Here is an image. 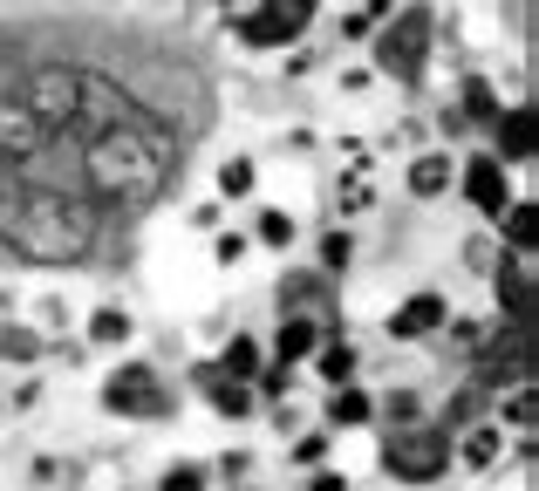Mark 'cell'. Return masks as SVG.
Wrapping results in <instances>:
<instances>
[{"label": "cell", "instance_id": "28", "mask_svg": "<svg viewBox=\"0 0 539 491\" xmlns=\"http://www.w3.org/2000/svg\"><path fill=\"white\" fill-rule=\"evenodd\" d=\"M348 260H355V239H348V232L335 226V232H328V239H321V266L335 273V266H348Z\"/></svg>", "mask_w": 539, "mask_h": 491}, {"label": "cell", "instance_id": "30", "mask_svg": "<svg viewBox=\"0 0 539 491\" xmlns=\"http://www.w3.org/2000/svg\"><path fill=\"white\" fill-rule=\"evenodd\" d=\"M505 423H519V430H533V389L519 382L512 396H505Z\"/></svg>", "mask_w": 539, "mask_h": 491}, {"label": "cell", "instance_id": "7", "mask_svg": "<svg viewBox=\"0 0 539 491\" xmlns=\"http://www.w3.org/2000/svg\"><path fill=\"white\" fill-rule=\"evenodd\" d=\"M41 137H48V130H41L35 116L21 110L14 96H0V171H7V164H28V157L41 151Z\"/></svg>", "mask_w": 539, "mask_h": 491}, {"label": "cell", "instance_id": "13", "mask_svg": "<svg viewBox=\"0 0 539 491\" xmlns=\"http://www.w3.org/2000/svg\"><path fill=\"white\" fill-rule=\"evenodd\" d=\"M499 219H505V246L526 260V253H533V239H539V205H533V198H512Z\"/></svg>", "mask_w": 539, "mask_h": 491}, {"label": "cell", "instance_id": "31", "mask_svg": "<svg viewBox=\"0 0 539 491\" xmlns=\"http://www.w3.org/2000/svg\"><path fill=\"white\" fill-rule=\"evenodd\" d=\"M389 423H396V430H410V423H417V396H410V389H396V396H389Z\"/></svg>", "mask_w": 539, "mask_h": 491}, {"label": "cell", "instance_id": "23", "mask_svg": "<svg viewBox=\"0 0 539 491\" xmlns=\"http://www.w3.org/2000/svg\"><path fill=\"white\" fill-rule=\"evenodd\" d=\"M464 123H471V116H478V123H492V116H499V96H492V82H464Z\"/></svg>", "mask_w": 539, "mask_h": 491}, {"label": "cell", "instance_id": "22", "mask_svg": "<svg viewBox=\"0 0 539 491\" xmlns=\"http://www.w3.org/2000/svg\"><path fill=\"white\" fill-rule=\"evenodd\" d=\"M267 14L287 28V35H308V21H314V0H267Z\"/></svg>", "mask_w": 539, "mask_h": 491}, {"label": "cell", "instance_id": "33", "mask_svg": "<svg viewBox=\"0 0 539 491\" xmlns=\"http://www.w3.org/2000/svg\"><path fill=\"white\" fill-rule=\"evenodd\" d=\"M287 382H294V369H267V376H260V389H267V396H287Z\"/></svg>", "mask_w": 539, "mask_h": 491}, {"label": "cell", "instance_id": "20", "mask_svg": "<svg viewBox=\"0 0 539 491\" xmlns=\"http://www.w3.org/2000/svg\"><path fill=\"white\" fill-rule=\"evenodd\" d=\"M369 416H376V403H369L355 382H342V389H335V403H328V423H369Z\"/></svg>", "mask_w": 539, "mask_h": 491}, {"label": "cell", "instance_id": "26", "mask_svg": "<svg viewBox=\"0 0 539 491\" xmlns=\"http://www.w3.org/2000/svg\"><path fill=\"white\" fill-rule=\"evenodd\" d=\"M492 457H499V430H485V423L464 430V464H492Z\"/></svg>", "mask_w": 539, "mask_h": 491}, {"label": "cell", "instance_id": "18", "mask_svg": "<svg viewBox=\"0 0 539 491\" xmlns=\"http://www.w3.org/2000/svg\"><path fill=\"white\" fill-rule=\"evenodd\" d=\"M451 185V157H417V164H410V191H417V198H437V191Z\"/></svg>", "mask_w": 539, "mask_h": 491}, {"label": "cell", "instance_id": "1", "mask_svg": "<svg viewBox=\"0 0 539 491\" xmlns=\"http://www.w3.org/2000/svg\"><path fill=\"white\" fill-rule=\"evenodd\" d=\"M171 157L178 151H171V130H164V123L116 110L103 130L82 137V178H89L96 198H110V205H144V198L164 185Z\"/></svg>", "mask_w": 539, "mask_h": 491}, {"label": "cell", "instance_id": "10", "mask_svg": "<svg viewBox=\"0 0 539 491\" xmlns=\"http://www.w3.org/2000/svg\"><path fill=\"white\" fill-rule=\"evenodd\" d=\"M444 328V301L437 294H410V301L389 314V335L396 341H424V335H437Z\"/></svg>", "mask_w": 539, "mask_h": 491}, {"label": "cell", "instance_id": "35", "mask_svg": "<svg viewBox=\"0 0 539 491\" xmlns=\"http://www.w3.org/2000/svg\"><path fill=\"white\" fill-rule=\"evenodd\" d=\"M239 253H246V239H239V232H226V239H219V266H232Z\"/></svg>", "mask_w": 539, "mask_h": 491}, {"label": "cell", "instance_id": "34", "mask_svg": "<svg viewBox=\"0 0 539 491\" xmlns=\"http://www.w3.org/2000/svg\"><path fill=\"white\" fill-rule=\"evenodd\" d=\"M369 198H376V191H369V185H348V191H342V212H362Z\"/></svg>", "mask_w": 539, "mask_h": 491}, {"label": "cell", "instance_id": "25", "mask_svg": "<svg viewBox=\"0 0 539 491\" xmlns=\"http://www.w3.org/2000/svg\"><path fill=\"white\" fill-rule=\"evenodd\" d=\"M478 410H485V389L471 382V389H458V403H451V430H478Z\"/></svg>", "mask_w": 539, "mask_h": 491}, {"label": "cell", "instance_id": "24", "mask_svg": "<svg viewBox=\"0 0 539 491\" xmlns=\"http://www.w3.org/2000/svg\"><path fill=\"white\" fill-rule=\"evenodd\" d=\"M0 355H7V362H35L41 335H35V328H0Z\"/></svg>", "mask_w": 539, "mask_h": 491}, {"label": "cell", "instance_id": "6", "mask_svg": "<svg viewBox=\"0 0 539 491\" xmlns=\"http://www.w3.org/2000/svg\"><path fill=\"white\" fill-rule=\"evenodd\" d=\"M103 403H110L116 416H164V410H171V403H164V389H157V376L144 369V362L116 369V376L103 382Z\"/></svg>", "mask_w": 539, "mask_h": 491}, {"label": "cell", "instance_id": "27", "mask_svg": "<svg viewBox=\"0 0 539 491\" xmlns=\"http://www.w3.org/2000/svg\"><path fill=\"white\" fill-rule=\"evenodd\" d=\"M219 191H226V198L253 191V164H246V157H226V164H219Z\"/></svg>", "mask_w": 539, "mask_h": 491}, {"label": "cell", "instance_id": "12", "mask_svg": "<svg viewBox=\"0 0 539 491\" xmlns=\"http://www.w3.org/2000/svg\"><path fill=\"white\" fill-rule=\"evenodd\" d=\"M198 389L219 403V416H253V389H246V382H232L219 362H205V369H198Z\"/></svg>", "mask_w": 539, "mask_h": 491}, {"label": "cell", "instance_id": "14", "mask_svg": "<svg viewBox=\"0 0 539 491\" xmlns=\"http://www.w3.org/2000/svg\"><path fill=\"white\" fill-rule=\"evenodd\" d=\"M321 328H314L308 314H280V341H273V355H280V369H294V355H308Z\"/></svg>", "mask_w": 539, "mask_h": 491}, {"label": "cell", "instance_id": "29", "mask_svg": "<svg viewBox=\"0 0 539 491\" xmlns=\"http://www.w3.org/2000/svg\"><path fill=\"white\" fill-rule=\"evenodd\" d=\"M260 239L267 246H294V219L287 212H260Z\"/></svg>", "mask_w": 539, "mask_h": 491}, {"label": "cell", "instance_id": "11", "mask_svg": "<svg viewBox=\"0 0 539 491\" xmlns=\"http://www.w3.org/2000/svg\"><path fill=\"white\" fill-rule=\"evenodd\" d=\"M492 137H499V157H505V164L533 157V110H526V103L499 110V116H492Z\"/></svg>", "mask_w": 539, "mask_h": 491}, {"label": "cell", "instance_id": "16", "mask_svg": "<svg viewBox=\"0 0 539 491\" xmlns=\"http://www.w3.org/2000/svg\"><path fill=\"white\" fill-rule=\"evenodd\" d=\"M232 28H239V41H253V48H287V41H301V35H287L267 7H260V14H246V21H232Z\"/></svg>", "mask_w": 539, "mask_h": 491}, {"label": "cell", "instance_id": "4", "mask_svg": "<svg viewBox=\"0 0 539 491\" xmlns=\"http://www.w3.org/2000/svg\"><path fill=\"white\" fill-rule=\"evenodd\" d=\"M14 103L35 116L41 130H69L82 116V69H35V76L21 82Z\"/></svg>", "mask_w": 539, "mask_h": 491}, {"label": "cell", "instance_id": "5", "mask_svg": "<svg viewBox=\"0 0 539 491\" xmlns=\"http://www.w3.org/2000/svg\"><path fill=\"white\" fill-rule=\"evenodd\" d=\"M424 55H430V7H403L376 35V69H389L396 82H417L424 76Z\"/></svg>", "mask_w": 539, "mask_h": 491}, {"label": "cell", "instance_id": "9", "mask_svg": "<svg viewBox=\"0 0 539 491\" xmlns=\"http://www.w3.org/2000/svg\"><path fill=\"white\" fill-rule=\"evenodd\" d=\"M464 198H471L478 212H492V219H499L505 205H512V191H505V164H499V157H471V164H464Z\"/></svg>", "mask_w": 539, "mask_h": 491}, {"label": "cell", "instance_id": "36", "mask_svg": "<svg viewBox=\"0 0 539 491\" xmlns=\"http://www.w3.org/2000/svg\"><path fill=\"white\" fill-rule=\"evenodd\" d=\"M512 28H519V35H533V0H512Z\"/></svg>", "mask_w": 539, "mask_h": 491}, {"label": "cell", "instance_id": "38", "mask_svg": "<svg viewBox=\"0 0 539 491\" xmlns=\"http://www.w3.org/2000/svg\"><path fill=\"white\" fill-rule=\"evenodd\" d=\"M226 7H232V0H226Z\"/></svg>", "mask_w": 539, "mask_h": 491}, {"label": "cell", "instance_id": "32", "mask_svg": "<svg viewBox=\"0 0 539 491\" xmlns=\"http://www.w3.org/2000/svg\"><path fill=\"white\" fill-rule=\"evenodd\" d=\"M164 491H205V471H198V464H178V471L164 478Z\"/></svg>", "mask_w": 539, "mask_h": 491}, {"label": "cell", "instance_id": "2", "mask_svg": "<svg viewBox=\"0 0 539 491\" xmlns=\"http://www.w3.org/2000/svg\"><path fill=\"white\" fill-rule=\"evenodd\" d=\"M96 239V205L82 191H48V185H21V205H14V226H7V253L41 266L82 260Z\"/></svg>", "mask_w": 539, "mask_h": 491}, {"label": "cell", "instance_id": "17", "mask_svg": "<svg viewBox=\"0 0 539 491\" xmlns=\"http://www.w3.org/2000/svg\"><path fill=\"white\" fill-rule=\"evenodd\" d=\"M219 369H226L232 382H253V376H260V341L232 335V341H226V355H219Z\"/></svg>", "mask_w": 539, "mask_h": 491}, {"label": "cell", "instance_id": "19", "mask_svg": "<svg viewBox=\"0 0 539 491\" xmlns=\"http://www.w3.org/2000/svg\"><path fill=\"white\" fill-rule=\"evenodd\" d=\"M355 362H362V355H355V348H348L342 335H335V341H328V348H321V355H314V369H321V376L335 382V389H342V382L355 376Z\"/></svg>", "mask_w": 539, "mask_h": 491}, {"label": "cell", "instance_id": "3", "mask_svg": "<svg viewBox=\"0 0 539 491\" xmlns=\"http://www.w3.org/2000/svg\"><path fill=\"white\" fill-rule=\"evenodd\" d=\"M383 464H389V478H403V485H430V478L451 471V430H424V423L389 430Z\"/></svg>", "mask_w": 539, "mask_h": 491}, {"label": "cell", "instance_id": "37", "mask_svg": "<svg viewBox=\"0 0 539 491\" xmlns=\"http://www.w3.org/2000/svg\"><path fill=\"white\" fill-rule=\"evenodd\" d=\"M308 491H348V485H342V478H335V471H321V478H314Z\"/></svg>", "mask_w": 539, "mask_h": 491}, {"label": "cell", "instance_id": "8", "mask_svg": "<svg viewBox=\"0 0 539 491\" xmlns=\"http://www.w3.org/2000/svg\"><path fill=\"white\" fill-rule=\"evenodd\" d=\"M492 280H499L505 328H533V273H526V260H519V253L499 260V266H492Z\"/></svg>", "mask_w": 539, "mask_h": 491}, {"label": "cell", "instance_id": "21", "mask_svg": "<svg viewBox=\"0 0 539 491\" xmlns=\"http://www.w3.org/2000/svg\"><path fill=\"white\" fill-rule=\"evenodd\" d=\"M89 341H103V348H110V341H130V314H123V307H96Z\"/></svg>", "mask_w": 539, "mask_h": 491}, {"label": "cell", "instance_id": "15", "mask_svg": "<svg viewBox=\"0 0 539 491\" xmlns=\"http://www.w3.org/2000/svg\"><path fill=\"white\" fill-rule=\"evenodd\" d=\"M280 301H287V314H308V307L328 301V287H321V273H287L280 280Z\"/></svg>", "mask_w": 539, "mask_h": 491}]
</instances>
